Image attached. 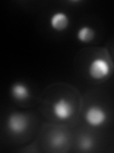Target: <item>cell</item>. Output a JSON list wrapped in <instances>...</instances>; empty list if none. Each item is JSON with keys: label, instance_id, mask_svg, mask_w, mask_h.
<instances>
[{"label": "cell", "instance_id": "obj_1", "mask_svg": "<svg viewBox=\"0 0 114 153\" xmlns=\"http://www.w3.org/2000/svg\"><path fill=\"white\" fill-rule=\"evenodd\" d=\"M88 72L94 80H103L111 75L112 67L104 57L97 56L89 62Z\"/></svg>", "mask_w": 114, "mask_h": 153}, {"label": "cell", "instance_id": "obj_2", "mask_svg": "<svg viewBox=\"0 0 114 153\" xmlns=\"http://www.w3.org/2000/svg\"><path fill=\"white\" fill-rule=\"evenodd\" d=\"M30 126L28 117L20 112H13L8 117L7 126L9 131L13 135H21L25 133Z\"/></svg>", "mask_w": 114, "mask_h": 153}, {"label": "cell", "instance_id": "obj_3", "mask_svg": "<svg viewBox=\"0 0 114 153\" xmlns=\"http://www.w3.org/2000/svg\"><path fill=\"white\" fill-rule=\"evenodd\" d=\"M108 115L103 107L99 105H90L86 110L85 120L88 126L92 127H100L107 123Z\"/></svg>", "mask_w": 114, "mask_h": 153}, {"label": "cell", "instance_id": "obj_4", "mask_svg": "<svg viewBox=\"0 0 114 153\" xmlns=\"http://www.w3.org/2000/svg\"><path fill=\"white\" fill-rule=\"evenodd\" d=\"M51 111L53 116L59 121H66L73 116L74 106L68 99L64 97L59 98L52 104Z\"/></svg>", "mask_w": 114, "mask_h": 153}, {"label": "cell", "instance_id": "obj_5", "mask_svg": "<svg viewBox=\"0 0 114 153\" xmlns=\"http://www.w3.org/2000/svg\"><path fill=\"white\" fill-rule=\"evenodd\" d=\"M50 26L55 32H64L69 26V16L65 12H56L50 18Z\"/></svg>", "mask_w": 114, "mask_h": 153}, {"label": "cell", "instance_id": "obj_6", "mask_svg": "<svg viewBox=\"0 0 114 153\" xmlns=\"http://www.w3.org/2000/svg\"><path fill=\"white\" fill-rule=\"evenodd\" d=\"M11 95L16 102H27L31 98V89L24 82H14L11 87Z\"/></svg>", "mask_w": 114, "mask_h": 153}, {"label": "cell", "instance_id": "obj_7", "mask_svg": "<svg viewBox=\"0 0 114 153\" xmlns=\"http://www.w3.org/2000/svg\"><path fill=\"white\" fill-rule=\"evenodd\" d=\"M95 30L89 26H82L76 33V38L82 43H89L95 38Z\"/></svg>", "mask_w": 114, "mask_h": 153}, {"label": "cell", "instance_id": "obj_8", "mask_svg": "<svg viewBox=\"0 0 114 153\" xmlns=\"http://www.w3.org/2000/svg\"><path fill=\"white\" fill-rule=\"evenodd\" d=\"M68 137L64 132H55L50 138V145L55 148H61L66 145Z\"/></svg>", "mask_w": 114, "mask_h": 153}, {"label": "cell", "instance_id": "obj_9", "mask_svg": "<svg viewBox=\"0 0 114 153\" xmlns=\"http://www.w3.org/2000/svg\"><path fill=\"white\" fill-rule=\"evenodd\" d=\"M94 146V140L89 135H82L78 140V147L83 151L90 150Z\"/></svg>", "mask_w": 114, "mask_h": 153}]
</instances>
